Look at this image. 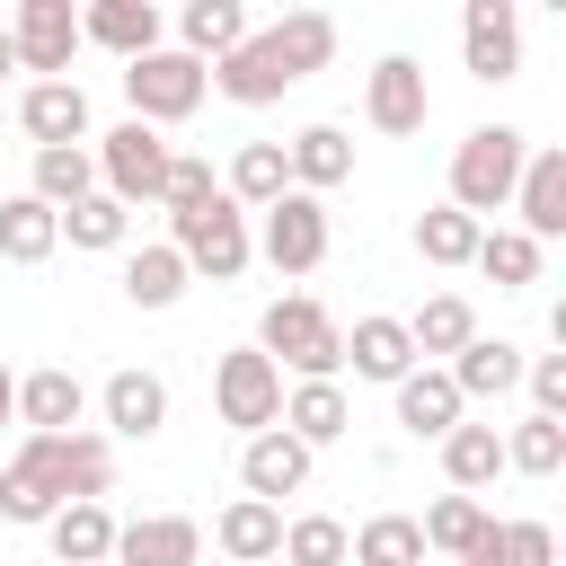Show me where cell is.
Returning <instances> with one entry per match:
<instances>
[{
  "mask_svg": "<svg viewBox=\"0 0 566 566\" xmlns=\"http://www.w3.org/2000/svg\"><path fill=\"white\" fill-rule=\"evenodd\" d=\"M495 292H522V283H539V239H522V230H478V256H469Z\"/></svg>",
  "mask_w": 566,
  "mask_h": 566,
  "instance_id": "37",
  "label": "cell"
},
{
  "mask_svg": "<svg viewBox=\"0 0 566 566\" xmlns=\"http://www.w3.org/2000/svg\"><path fill=\"white\" fill-rule=\"evenodd\" d=\"M106 486H115V442L106 433H62V495L106 504Z\"/></svg>",
  "mask_w": 566,
  "mask_h": 566,
  "instance_id": "35",
  "label": "cell"
},
{
  "mask_svg": "<svg viewBox=\"0 0 566 566\" xmlns=\"http://www.w3.org/2000/svg\"><path fill=\"white\" fill-rule=\"evenodd\" d=\"M177 35H186L177 53H195V62L212 71L221 53H239V44H248V9H239V0H186V18H177Z\"/></svg>",
  "mask_w": 566,
  "mask_h": 566,
  "instance_id": "28",
  "label": "cell"
},
{
  "mask_svg": "<svg viewBox=\"0 0 566 566\" xmlns=\"http://www.w3.org/2000/svg\"><path fill=\"white\" fill-rule=\"evenodd\" d=\"M203 88H212V71L195 62V53H177V44H159V53H142V62H124V97H133V124H186L195 106H203Z\"/></svg>",
  "mask_w": 566,
  "mask_h": 566,
  "instance_id": "5",
  "label": "cell"
},
{
  "mask_svg": "<svg viewBox=\"0 0 566 566\" xmlns=\"http://www.w3.org/2000/svg\"><path fill=\"white\" fill-rule=\"evenodd\" d=\"M283 566H345V522H336V513L283 522Z\"/></svg>",
  "mask_w": 566,
  "mask_h": 566,
  "instance_id": "41",
  "label": "cell"
},
{
  "mask_svg": "<svg viewBox=\"0 0 566 566\" xmlns=\"http://www.w3.org/2000/svg\"><path fill=\"white\" fill-rule=\"evenodd\" d=\"M221 195H230L239 212H265L274 195H292V168H283V142H239V150H230V177H221Z\"/></svg>",
  "mask_w": 566,
  "mask_h": 566,
  "instance_id": "27",
  "label": "cell"
},
{
  "mask_svg": "<svg viewBox=\"0 0 566 566\" xmlns=\"http://www.w3.org/2000/svg\"><path fill=\"white\" fill-rule=\"evenodd\" d=\"M398 424H407L416 442H442V433L460 424V389H451L442 363H416V371L398 380Z\"/></svg>",
  "mask_w": 566,
  "mask_h": 566,
  "instance_id": "24",
  "label": "cell"
},
{
  "mask_svg": "<svg viewBox=\"0 0 566 566\" xmlns=\"http://www.w3.org/2000/svg\"><path fill=\"white\" fill-rule=\"evenodd\" d=\"M115 557H124V566H195V557H203V522H195V513L115 522Z\"/></svg>",
  "mask_w": 566,
  "mask_h": 566,
  "instance_id": "15",
  "label": "cell"
},
{
  "mask_svg": "<svg viewBox=\"0 0 566 566\" xmlns=\"http://www.w3.org/2000/svg\"><path fill=\"white\" fill-rule=\"evenodd\" d=\"M495 469H504V433H495V424H451V433H442V478H451V495L495 486Z\"/></svg>",
  "mask_w": 566,
  "mask_h": 566,
  "instance_id": "30",
  "label": "cell"
},
{
  "mask_svg": "<svg viewBox=\"0 0 566 566\" xmlns=\"http://www.w3.org/2000/svg\"><path fill=\"white\" fill-rule=\"evenodd\" d=\"M424 115H433L424 62H416V53H380L371 80H363V124L389 133V142H407V133H424Z\"/></svg>",
  "mask_w": 566,
  "mask_h": 566,
  "instance_id": "8",
  "label": "cell"
},
{
  "mask_svg": "<svg viewBox=\"0 0 566 566\" xmlns=\"http://www.w3.org/2000/svg\"><path fill=\"white\" fill-rule=\"evenodd\" d=\"M345 557L354 566H424V531H416V513H371L363 531H345Z\"/></svg>",
  "mask_w": 566,
  "mask_h": 566,
  "instance_id": "33",
  "label": "cell"
},
{
  "mask_svg": "<svg viewBox=\"0 0 566 566\" xmlns=\"http://www.w3.org/2000/svg\"><path fill=\"white\" fill-rule=\"evenodd\" d=\"M256 248H265L274 274H318V265H327V203H318V195H274Z\"/></svg>",
  "mask_w": 566,
  "mask_h": 566,
  "instance_id": "10",
  "label": "cell"
},
{
  "mask_svg": "<svg viewBox=\"0 0 566 566\" xmlns=\"http://www.w3.org/2000/svg\"><path fill=\"white\" fill-rule=\"evenodd\" d=\"M416 256H424V265H469V256H478V221L451 212V203H433V212L416 221Z\"/></svg>",
  "mask_w": 566,
  "mask_h": 566,
  "instance_id": "39",
  "label": "cell"
},
{
  "mask_svg": "<svg viewBox=\"0 0 566 566\" xmlns=\"http://www.w3.org/2000/svg\"><path fill=\"white\" fill-rule=\"evenodd\" d=\"M345 363H354V380H380V389H398V380L416 371L407 318H354V336H345Z\"/></svg>",
  "mask_w": 566,
  "mask_h": 566,
  "instance_id": "22",
  "label": "cell"
},
{
  "mask_svg": "<svg viewBox=\"0 0 566 566\" xmlns=\"http://www.w3.org/2000/svg\"><path fill=\"white\" fill-rule=\"evenodd\" d=\"M522 380H531V416H557V424H566V354L522 363Z\"/></svg>",
  "mask_w": 566,
  "mask_h": 566,
  "instance_id": "44",
  "label": "cell"
},
{
  "mask_svg": "<svg viewBox=\"0 0 566 566\" xmlns=\"http://www.w3.org/2000/svg\"><path fill=\"white\" fill-rule=\"evenodd\" d=\"M124 230H133V212H124L115 195H80V203L62 212V239H71V248H124Z\"/></svg>",
  "mask_w": 566,
  "mask_h": 566,
  "instance_id": "40",
  "label": "cell"
},
{
  "mask_svg": "<svg viewBox=\"0 0 566 566\" xmlns=\"http://www.w3.org/2000/svg\"><path fill=\"white\" fill-rule=\"evenodd\" d=\"M44 212H71L80 195H97V159L88 150H35V186H27Z\"/></svg>",
  "mask_w": 566,
  "mask_h": 566,
  "instance_id": "36",
  "label": "cell"
},
{
  "mask_svg": "<svg viewBox=\"0 0 566 566\" xmlns=\"http://www.w3.org/2000/svg\"><path fill=\"white\" fill-rule=\"evenodd\" d=\"M504 469H522V478H557V469H566V424H557V416H522V424L504 433Z\"/></svg>",
  "mask_w": 566,
  "mask_h": 566,
  "instance_id": "38",
  "label": "cell"
},
{
  "mask_svg": "<svg viewBox=\"0 0 566 566\" xmlns=\"http://www.w3.org/2000/svg\"><path fill=\"white\" fill-rule=\"evenodd\" d=\"M310 460H318V451H301L283 424H274V433H248V451H239V486H248L256 504H283V495L310 486Z\"/></svg>",
  "mask_w": 566,
  "mask_h": 566,
  "instance_id": "14",
  "label": "cell"
},
{
  "mask_svg": "<svg viewBox=\"0 0 566 566\" xmlns=\"http://www.w3.org/2000/svg\"><path fill=\"white\" fill-rule=\"evenodd\" d=\"M80 416H88L80 371L44 363V371H27V380H18V424H27V433H80Z\"/></svg>",
  "mask_w": 566,
  "mask_h": 566,
  "instance_id": "19",
  "label": "cell"
},
{
  "mask_svg": "<svg viewBox=\"0 0 566 566\" xmlns=\"http://www.w3.org/2000/svg\"><path fill=\"white\" fill-rule=\"evenodd\" d=\"M416 531H424V548H433V557H451V566H478V557H486V531H495V513H486L478 495H442V504H433Z\"/></svg>",
  "mask_w": 566,
  "mask_h": 566,
  "instance_id": "26",
  "label": "cell"
},
{
  "mask_svg": "<svg viewBox=\"0 0 566 566\" xmlns=\"http://www.w3.org/2000/svg\"><path fill=\"white\" fill-rule=\"evenodd\" d=\"M283 168H292V195H327V186H345V177H354V142H345V124H301V133L283 142Z\"/></svg>",
  "mask_w": 566,
  "mask_h": 566,
  "instance_id": "18",
  "label": "cell"
},
{
  "mask_svg": "<svg viewBox=\"0 0 566 566\" xmlns=\"http://www.w3.org/2000/svg\"><path fill=\"white\" fill-rule=\"evenodd\" d=\"M62 504V433H27L18 460L0 469V522H53Z\"/></svg>",
  "mask_w": 566,
  "mask_h": 566,
  "instance_id": "9",
  "label": "cell"
},
{
  "mask_svg": "<svg viewBox=\"0 0 566 566\" xmlns=\"http://www.w3.org/2000/svg\"><path fill=\"white\" fill-rule=\"evenodd\" d=\"M18 124L35 150H88V88L80 80H27Z\"/></svg>",
  "mask_w": 566,
  "mask_h": 566,
  "instance_id": "13",
  "label": "cell"
},
{
  "mask_svg": "<svg viewBox=\"0 0 566 566\" xmlns=\"http://www.w3.org/2000/svg\"><path fill=\"white\" fill-rule=\"evenodd\" d=\"M53 248H62V212H44L35 195H9L0 203V256L9 265H44Z\"/></svg>",
  "mask_w": 566,
  "mask_h": 566,
  "instance_id": "32",
  "label": "cell"
},
{
  "mask_svg": "<svg viewBox=\"0 0 566 566\" xmlns=\"http://www.w3.org/2000/svg\"><path fill=\"white\" fill-rule=\"evenodd\" d=\"M88 159H97V195H115V203L133 212V203H159V186H168V159H177V150H168L150 124H133V115H124L115 133H97V150H88Z\"/></svg>",
  "mask_w": 566,
  "mask_h": 566,
  "instance_id": "6",
  "label": "cell"
},
{
  "mask_svg": "<svg viewBox=\"0 0 566 566\" xmlns=\"http://www.w3.org/2000/svg\"><path fill=\"white\" fill-rule=\"evenodd\" d=\"M80 44H106V53L142 62V53H159V9L150 0H88L80 9Z\"/></svg>",
  "mask_w": 566,
  "mask_h": 566,
  "instance_id": "21",
  "label": "cell"
},
{
  "mask_svg": "<svg viewBox=\"0 0 566 566\" xmlns=\"http://www.w3.org/2000/svg\"><path fill=\"white\" fill-rule=\"evenodd\" d=\"M274 566H283V557H274Z\"/></svg>",
  "mask_w": 566,
  "mask_h": 566,
  "instance_id": "47",
  "label": "cell"
},
{
  "mask_svg": "<svg viewBox=\"0 0 566 566\" xmlns=\"http://www.w3.org/2000/svg\"><path fill=\"white\" fill-rule=\"evenodd\" d=\"M186 283H195V274H186V256H177L168 239L124 256V301H133V310H177V301H186Z\"/></svg>",
  "mask_w": 566,
  "mask_h": 566,
  "instance_id": "29",
  "label": "cell"
},
{
  "mask_svg": "<svg viewBox=\"0 0 566 566\" xmlns=\"http://www.w3.org/2000/svg\"><path fill=\"white\" fill-rule=\"evenodd\" d=\"M256 354H265L274 371L336 380V371H345V327H336L310 292H283V301H265V318H256Z\"/></svg>",
  "mask_w": 566,
  "mask_h": 566,
  "instance_id": "2",
  "label": "cell"
},
{
  "mask_svg": "<svg viewBox=\"0 0 566 566\" xmlns=\"http://www.w3.org/2000/svg\"><path fill=\"white\" fill-rule=\"evenodd\" d=\"M522 159H531V142H522L513 124H478V133H460V150H451V212H469V221H478V212H504Z\"/></svg>",
  "mask_w": 566,
  "mask_h": 566,
  "instance_id": "3",
  "label": "cell"
},
{
  "mask_svg": "<svg viewBox=\"0 0 566 566\" xmlns=\"http://www.w3.org/2000/svg\"><path fill=\"white\" fill-rule=\"evenodd\" d=\"M9 44H18V71L62 80V71H71V53H80V9H71V0H18Z\"/></svg>",
  "mask_w": 566,
  "mask_h": 566,
  "instance_id": "11",
  "label": "cell"
},
{
  "mask_svg": "<svg viewBox=\"0 0 566 566\" xmlns=\"http://www.w3.org/2000/svg\"><path fill=\"white\" fill-rule=\"evenodd\" d=\"M9 71H18V44H9V27H0V80H9Z\"/></svg>",
  "mask_w": 566,
  "mask_h": 566,
  "instance_id": "46",
  "label": "cell"
},
{
  "mask_svg": "<svg viewBox=\"0 0 566 566\" xmlns=\"http://www.w3.org/2000/svg\"><path fill=\"white\" fill-rule=\"evenodd\" d=\"M469 336H478V310H469L460 292H433V301L407 318V345H416V363H424V354H460Z\"/></svg>",
  "mask_w": 566,
  "mask_h": 566,
  "instance_id": "34",
  "label": "cell"
},
{
  "mask_svg": "<svg viewBox=\"0 0 566 566\" xmlns=\"http://www.w3.org/2000/svg\"><path fill=\"white\" fill-rule=\"evenodd\" d=\"M168 248L186 256V274H212V283H239V274H248V256H256L248 212H239L230 195H212V203L177 212V221H168Z\"/></svg>",
  "mask_w": 566,
  "mask_h": 566,
  "instance_id": "4",
  "label": "cell"
},
{
  "mask_svg": "<svg viewBox=\"0 0 566 566\" xmlns=\"http://www.w3.org/2000/svg\"><path fill=\"white\" fill-rule=\"evenodd\" d=\"M327 53H336V18L327 9H292L274 27H248V44L212 62V88L230 106H274L283 88H301L310 71H327Z\"/></svg>",
  "mask_w": 566,
  "mask_h": 566,
  "instance_id": "1",
  "label": "cell"
},
{
  "mask_svg": "<svg viewBox=\"0 0 566 566\" xmlns=\"http://www.w3.org/2000/svg\"><path fill=\"white\" fill-rule=\"evenodd\" d=\"M513 212H522V239H539V248L566 230V150H531V159H522Z\"/></svg>",
  "mask_w": 566,
  "mask_h": 566,
  "instance_id": "16",
  "label": "cell"
},
{
  "mask_svg": "<svg viewBox=\"0 0 566 566\" xmlns=\"http://www.w3.org/2000/svg\"><path fill=\"white\" fill-rule=\"evenodd\" d=\"M44 539H53L62 566H106V557H115V513H106V504H62V513L44 522Z\"/></svg>",
  "mask_w": 566,
  "mask_h": 566,
  "instance_id": "31",
  "label": "cell"
},
{
  "mask_svg": "<svg viewBox=\"0 0 566 566\" xmlns=\"http://www.w3.org/2000/svg\"><path fill=\"white\" fill-rule=\"evenodd\" d=\"M212 195H221V177H212V159H186V150H177V159H168V186H159V203H168V221H177V212H195V203H212Z\"/></svg>",
  "mask_w": 566,
  "mask_h": 566,
  "instance_id": "43",
  "label": "cell"
},
{
  "mask_svg": "<svg viewBox=\"0 0 566 566\" xmlns=\"http://www.w3.org/2000/svg\"><path fill=\"white\" fill-rule=\"evenodd\" d=\"M97 407H106V433H115V442H150V433L168 424V380H159V371H115V380L97 389Z\"/></svg>",
  "mask_w": 566,
  "mask_h": 566,
  "instance_id": "20",
  "label": "cell"
},
{
  "mask_svg": "<svg viewBox=\"0 0 566 566\" xmlns=\"http://www.w3.org/2000/svg\"><path fill=\"white\" fill-rule=\"evenodd\" d=\"M212 548L230 566H274L283 557V504H256V495H230L221 522H212Z\"/></svg>",
  "mask_w": 566,
  "mask_h": 566,
  "instance_id": "17",
  "label": "cell"
},
{
  "mask_svg": "<svg viewBox=\"0 0 566 566\" xmlns=\"http://www.w3.org/2000/svg\"><path fill=\"white\" fill-rule=\"evenodd\" d=\"M442 371H451L460 407H469V398H504V389H522V345H504V336H469Z\"/></svg>",
  "mask_w": 566,
  "mask_h": 566,
  "instance_id": "23",
  "label": "cell"
},
{
  "mask_svg": "<svg viewBox=\"0 0 566 566\" xmlns=\"http://www.w3.org/2000/svg\"><path fill=\"white\" fill-rule=\"evenodd\" d=\"M345 424H354V407H345L336 380H292V389H283V433H292L301 451H327Z\"/></svg>",
  "mask_w": 566,
  "mask_h": 566,
  "instance_id": "25",
  "label": "cell"
},
{
  "mask_svg": "<svg viewBox=\"0 0 566 566\" xmlns=\"http://www.w3.org/2000/svg\"><path fill=\"white\" fill-rule=\"evenodd\" d=\"M0 424H18V371L0 363Z\"/></svg>",
  "mask_w": 566,
  "mask_h": 566,
  "instance_id": "45",
  "label": "cell"
},
{
  "mask_svg": "<svg viewBox=\"0 0 566 566\" xmlns=\"http://www.w3.org/2000/svg\"><path fill=\"white\" fill-rule=\"evenodd\" d=\"M460 62H469V80H513L522 71V9L513 0H469L460 9Z\"/></svg>",
  "mask_w": 566,
  "mask_h": 566,
  "instance_id": "12",
  "label": "cell"
},
{
  "mask_svg": "<svg viewBox=\"0 0 566 566\" xmlns=\"http://www.w3.org/2000/svg\"><path fill=\"white\" fill-rule=\"evenodd\" d=\"M478 566H557V531L548 522H495Z\"/></svg>",
  "mask_w": 566,
  "mask_h": 566,
  "instance_id": "42",
  "label": "cell"
},
{
  "mask_svg": "<svg viewBox=\"0 0 566 566\" xmlns=\"http://www.w3.org/2000/svg\"><path fill=\"white\" fill-rule=\"evenodd\" d=\"M212 407H221V424H239V433H274V424H283V371H274L256 345H239V354L212 363Z\"/></svg>",
  "mask_w": 566,
  "mask_h": 566,
  "instance_id": "7",
  "label": "cell"
}]
</instances>
